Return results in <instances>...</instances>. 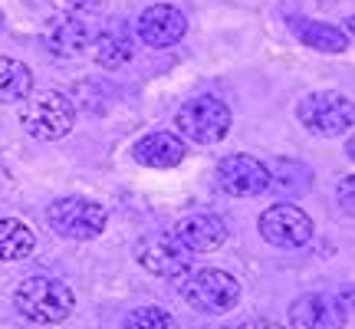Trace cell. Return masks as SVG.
I'll return each instance as SVG.
<instances>
[{
    "mask_svg": "<svg viewBox=\"0 0 355 329\" xmlns=\"http://www.w3.org/2000/svg\"><path fill=\"white\" fill-rule=\"evenodd\" d=\"M175 283L178 293L184 296V303L198 313H214V317L230 313L241 300V283L227 270H217V267H191Z\"/></svg>",
    "mask_w": 355,
    "mask_h": 329,
    "instance_id": "6da1fadb",
    "label": "cell"
},
{
    "mask_svg": "<svg viewBox=\"0 0 355 329\" xmlns=\"http://www.w3.org/2000/svg\"><path fill=\"white\" fill-rule=\"evenodd\" d=\"M13 303L20 310V317H26L30 323L53 326V323H63V319L73 317L76 296H73V290H69L66 283H60V280L30 277L17 287Z\"/></svg>",
    "mask_w": 355,
    "mask_h": 329,
    "instance_id": "7a4b0ae2",
    "label": "cell"
},
{
    "mask_svg": "<svg viewBox=\"0 0 355 329\" xmlns=\"http://www.w3.org/2000/svg\"><path fill=\"white\" fill-rule=\"evenodd\" d=\"M73 122H76V102L56 89L30 92L26 102L20 106V126L33 139H63L73 128Z\"/></svg>",
    "mask_w": 355,
    "mask_h": 329,
    "instance_id": "3957f363",
    "label": "cell"
},
{
    "mask_svg": "<svg viewBox=\"0 0 355 329\" xmlns=\"http://www.w3.org/2000/svg\"><path fill=\"white\" fill-rule=\"evenodd\" d=\"M178 135L198 145H217L230 132V109L217 96H194L178 109Z\"/></svg>",
    "mask_w": 355,
    "mask_h": 329,
    "instance_id": "277c9868",
    "label": "cell"
},
{
    "mask_svg": "<svg viewBox=\"0 0 355 329\" xmlns=\"http://www.w3.org/2000/svg\"><path fill=\"white\" fill-rule=\"evenodd\" d=\"M46 221L66 241H92L105 230L109 214L89 198H60L46 208Z\"/></svg>",
    "mask_w": 355,
    "mask_h": 329,
    "instance_id": "5b68a950",
    "label": "cell"
},
{
    "mask_svg": "<svg viewBox=\"0 0 355 329\" xmlns=\"http://www.w3.org/2000/svg\"><path fill=\"white\" fill-rule=\"evenodd\" d=\"M296 115L309 132L332 139V135L349 132V126H352V99L343 92H309L300 102Z\"/></svg>",
    "mask_w": 355,
    "mask_h": 329,
    "instance_id": "8992f818",
    "label": "cell"
},
{
    "mask_svg": "<svg viewBox=\"0 0 355 329\" xmlns=\"http://www.w3.org/2000/svg\"><path fill=\"white\" fill-rule=\"evenodd\" d=\"M260 234L266 244H273L279 251H296L313 241V221L303 208L279 201L260 214Z\"/></svg>",
    "mask_w": 355,
    "mask_h": 329,
    "instance_id": "52a82bcc",
    "label": "cell"
},
{
    "mask_svg": "<svg viewBox=\"0 0 355 329\" xmlns=\"http://www.w3.org/2000/svg\"><path fill=\"white\" fill-rule=\"evenodd\" d=\"M139 264L162 280H178L181 273H188L194 264V253L184 251L171 234H152V237H141L135 247Z\"/></svg>",
    "mask_w": 355,
    "mask_h": 329,
    "instance_id": "ba28073f",
    "label": "cell"
},
{
    "mask_svg": "<svg viewBox=\"0 0 355 329\" xmlns=\"http://www.w3.org/2000/svg\"><path fill=\"white\" fill-rule=\"evenodd\" d=\"M217 185L234 198H257L270 188V168L254 155H227L217 164Z\"/></svg>",
    "mask_w": 355,
    "mask_h": 329,
    "instance_id": "9c48e42d",
    "label": "cell"
},
{
    "mask_svg": "<svg viewBox=\"0 0 355 329\" xmlns=\"http://www.w3.org/2000/svg\"><path fill=\"white\" fill-rule=\"evenodd\" d=\"M184 33H188V17L178 10L175 3H152V7L139 17L141 43H148L155 50L175 47Z\"/></svg>",
    "mask_w": 355,
    "mask_h": 329,
    "instance_id": "30bf717a",
    "label": "cell"
},
{
    "mask_svg": "<svg viewBox=\"0 0 355 329\" xmlns=\"http://www.w3.org/2000/svg\"><path fill=\"white\" fill-rule=\"evenodd\" d=\"M171 237L191 253H211L227 241V224H224V217L207 214V211L204 214H184L178 217Z\"/></svg>",
    "mask_w": 355,
    "mask_h": 329,
    "instance_id": "8fae6325",
    "label": "cell"
},
{
    "mask_svg": "<svg viewBox=\"0 0 355 329\" xmlns=\"http://www.w3.org/2000/svg\"><path fill=\"white\" fill-rule=\"evenodd\" d=\"M345 310L329 293H309L290 303V326L293 329H343Z\"/></svg>",
    "mask_w": 355,
    "mask_h": 329,
    "instance_id": "7c38bea8",
    "label": "cell"
},
{
    "mask_svg": "<svg viewBox=\"0 0 355 329\" xmlns=\"http://www.w3.org/2000/svg\"><path fill=\"white\" fill-rule=\"evenodd\" d=\"M89 24L76 13H56L46 30H43V43H46V50L53 56H60V60H69V56H79V53L89 47Z\"/></svg>",
    "mask_w": 355,
    "mask_h": 329,
    "instance_id": "4fadbf2b",
    "label": "cell"
},
{
    "mask_svg": "<svg viewBox=\"0 0 355 329\" xmlns=\"http://www.w3.org/2000/svg\"><path fill=\"white\" fill-rule=\"evenodd\" d=\"M184 155H188V145L175 132H152L132 149V158L145 168H175L184 162Z\"/></svg>",
    "mask_w": 355,
    "mask_h": 329,
    "instance_id": "5bb4252c",
    "label": "cell"
},
{
    "mask_svg": "<svg viewBox=\"0 0 355 329\" xmlns=\"http://www.w3.org/2000/svg\"><path fill=\"white\" fill-rule=\"evenodd\" d=\"M290 26H293V33L300 37V43L313 47V50H322V53H339V50H345V43H349L339 26L322 24V20H303V17H290Z\"/></svg>",
    "mask_w": 355,
    "mask_h": 329,
    "instance_id": "9a60e30c",
    "label": "cell"
},
{
    "mask_svg": "<svg viewBox=\"0 0 355 329\" xmlns=\"http://www.w3.org/2000/svg\"><path fill=\"white\" fill-rule=\"evenodd\" d=\"M30 92H33V73H30V66L13 60V56H0V106L24 102Z\"/></svg>",
    "mask_w": 355,
    "mask_h": 329,
    "instance_id": "2e32d148",
    "label": "cell"
},
{
    "mask_svg": "<svg viewBox=\"0 0 355 329\" xmlns=\"http://www.w3.org/2000/svg\"><path fill=\"white\" fill-rule=\"evenodd\" d=\"M33 247H37V237L24 221L0 217V260H26Z\"/></svg>",
    "mask_w": 355,
    "mask_h": 329,
    "instance_id": "e0dca14e",
    "label": "cell"
},
{
    "mask_svg": "<svg viewBox=\"0 0 355 329\" xmlns=\"http://www.w3.org/2000/svg\"><path fill=\"white\" fill-rule=\"evenodd\" d=\"M309 185H313V171H306L300 162H283L277 175L270 171V188L283 191V194H306Z\"/></svg>",
    "mask_w": 355,
    "mask_h": 329,
    "instance_id": "ac0fdd59",
    "label": "cell"
},
{
    "mask_svg": "<svg viewBox=\"0 0 355 329\" xmlns=\"http://www.w3.org/2000/svg\"><path fill=\"white\" fill-rule=\"evenodd\" d=\"M132 60V43L125 37H119V33H102L96 40V63L102 69H119L122 63Z\"/></svg>",
    "mask_w": 355,
    "mask_h": 329,
    "instance_id": "d6986e66",
    "label": "cell"
},
{
    "mask_svg": "<svg viewBox=\"0 0 355 329\" xmlns=\"http://www.w3.org/2000/svg\"><path fill=\"white\" fill-rule=\"evenodd\" d=\"M125 329H178V323L162 306H139L125 317Z\"/></svg>",
    "mask_w": 355,
    "mask_h": 329,
    "instance_id": "ffe728a7",
    "label": "cell"
},
{
    "mask_svg": "<svg viewBox=\"0 0 355 329\" xmlns=\"http://www.w3.org/2000/svg\"><path fill=\"white\" fill-rule=\"evenodd\" d=\"M53 3L60 7V13H92L105 7V0H53Z\"/></svg>",
    "mask_w": 355,
    "mask_h": 329,
    "instance_id": "44dd1931",
    "label": "cell"
},
{
    "mask_svg": "<svg viewBox=\"0 0 355 329\" xmlns=\"http://www.w3.org/2000/svg\"><path fill=\"white\" fill-rule=\"evenodd\" d=\"M234 329H283L279 323H273V319H247V323H241V326Z\"/></svg>",
    "mask_w": 355,
    "mask_h": 329,
    "instance_id": "7402d4cb",
    "label": "cell"
},
{
    "mask_svg": "<svg viewBox=\"0 0 355 329\" xmlns=\"http://www.w3.org/2000/svg\"><path fill=\"white\" fill-rule=\"evenodd\" d=\"M343 204L345 214H352V178H343Z\"/></svg>",
    "mask_w": 355,
    "mask_h": 329,
    "instance_id": "603a6c76",
    "label": "cell"
},
{
    "mask_svg": "<svg viewBox=\"0 0 355 329\" xmlns=\"http://www.w3.org/2000/svg\"><path fill=\"white\" fill-rule=\"evenodd\" d=\"M0 33H3V13H0Z\"/></svg>",
    "mask_w": 355,
    "mask_h": 329,
    "instance_id": "cb8c5ba5",
    "label": "cell"
}]
</instances>
